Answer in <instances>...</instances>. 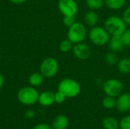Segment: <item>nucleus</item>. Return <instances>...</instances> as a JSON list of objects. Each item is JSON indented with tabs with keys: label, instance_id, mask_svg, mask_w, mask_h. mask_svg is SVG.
<instances>
[{
	"label": "nucleus",
	"instance_id": "obj_3",
	"mask_svg": "<svg viewBox=\"0 0 130 129\" xmlns=\"http://www.w3.org/2000/svg\"><path fill=\"white\" fill-rule=\"evenodd\" d=\"M88 36L91 42L98 46H103L108 43L110 38V33L107 30L102 27L94 26L91 27L88 33Z\"/></svg>",
	"mask_w": 130,
	"mask_h": 129
},
{
	"label": "nucleus",
	"instance_id": "obj_28",
	"mask_svg": "<svg viewBox=\"0 0 130 129\" xmlns=\"http://www.w3.org/2000/svg\"><path fill=\"white\" fill-rule=\"evenodd\" d=\"M33 129H52L50 125H49L46 123H40L37 125H35Z\"/></svg>",
	"mask_w": 130,
	"mask_h": 129
},
{
	"label": "nucleus",
	"instance_id": "obj_13",
	"mask_svg": "<svg viewBox=\"0 0 130 129\" xmlns=\"http://www.w3.org/2000/svg\"><path fill=\"white\" fill-rule=\"evenodd\" d=\"M98 19H99L98 14L94 10H90V11H87L84 17L85 24L91 27L97 25V24L98 22Z\"/></svg>",
	"mask_w": 130,
	"mask_h": 129
},
{
	"label": "nucleus",
	"instance_id": "obj_14",
	"mask_svg": "<svg viewBox=\"0 0 130 129\" xmlns=\"http://www.w3.org/2000/svg\"><path fill=\"white\" fill-rule=\"evenodd\" d=\"M53 129H66L69 125V119L64 115L57 116L53 122Z\"/></svg>",
	"mask_w": 130,
	"mask_h": 129
},
{
	"label": "nucleus",
	"instance_id": "obj_15",
	"mask_svg": "<svg viewBox=\"0 0 130 129\" xmlns=\"http://www.w3.org/2000/svg\"><path fill=\"white\" fill-rule=\"evenodd\" d=\"M44 78L40 72H34L30 75L28 81L32 87H39L43 83Z\"/></svg>",
	"mask_w": 130,
	"mask_h": 129
},
{
	"label": "nucleus",
	"instance_id": "obj_6",
	"mask_svg": "<svg viewBox=\"0 0 130 129\" xmlns=\"http://www.w3.org/2000/svg\"><path fill=\"white\" fill-rule=\"evenodd\" d=\"M59 71V62L53 57H47L43 60L40 65V72L45 78L55 76Z\"/></svg>",
	"mask_w": 130,
	"mask_h": 129
},
{
	"label": "nucleus",
	"instance_id": "obj_12",
	"mask_svg": "<svg viewBox=\"0 0 130 129\" xmlns=\"http://www.w3.org/2000/svg\"><path fill=\"white\" fill-rule=\"evenodd\" d=\"M38 102L43 106H51L55 103V93L50 90H46L40 94Z\"/></svg>",
	"mask_w": 130,
	"mask_h": 129
},
{
	"label": "nucleus",
	"instance_id": "obj_4",
	"mask_svg": "<svg viewBox=\"0 0 130 129\" xmlns=\"http://www.w3.org/2000/svg\"><path fill=\"white\" fill-rule=\"evenodd\" d=\"M40 94L34 87H24L19 90L17 94L18 101L26 106H30L38 102Z\"/></svg>",
	"mask_w": 130,
	"mask_h": 129
},
{
	"label": "nucleus",
	"instance_id": "obj_17",
	"mask_svg": "<svg viewBox=\"0 0 130 129\" xmlns=\"http://www.w3.org/2000/svg\"><path fill=\"white\" fill-rule=\"evenodd\" d=\"M126 0H104L106 5L112 10H120L126 5Z\"/></svg>",
	"mask_w": 130,
	"mask_h": 129
},
{
	"label": "nucleus",
	"instance_id": "obj_7",
	"mask_svg": "<svg viewBox=\"0 0 130 129\" xmlns=\"http://www.w3.org/2000/svg\"><path fill=\"white\" fill-rule=\"evenodd\" d=\"M124 89L123 84L118 79L111 78L106 81L103 84V90L107 96L117 97L120 96Z\"/></svg>",
	"mask_w": 130,
	"mask_h": 129
},
{
	"label": "nucleus",
	"instance_id": "obj_29",
	"mask_svg": "<svg viewBox=\"0 0 130 129\" xmlns=\"http://www.w3.org/2000/svg\"><path fill=\"white\" fill-rule=\"evenodd\" d=\"M25 116L27 117V118H28V119H31V118H33L34 116V112L33 111V110H27V111H26V113H25Z\"/></svg>",
	"mask_w": 130,
	"mask_h": 129
},
{
	"label": "nucleus",
	"instance_id": "obj_2",
	"mask_svg": "<svg viewBox=\"0 0 130 129\" xmlns=\"http://www.w3.org/2000/svg\"><path fill=\"white\" fill-rule=\"evenodd\" d=\"M58 90L61 91L67 98H72L77 97L81 92V86L79 83L72 78L62 79L59 85Z\"/></svg>",
	"mask_w": 130,
	"mask_h": 129
},
{
	"label": "nucleus",
	"instance_id": "obj_31",
	"mask_svg": "<svg viewBox=\"0 0 130 129\" xmlns=\"http://www.w3.org/2000/svg\"><path fill=\"white\" fill-rule=\"evenodd\" d=\"M11 2L14 3V4H17V5H19V4H22L25 2V0H10Z\"/></svg>",
	"mask_w": 130,
	"mask_h": 129
},
{
	"label": "nucleus",
	"instance_id": "obj_19",
	"mask_svg": "<svg viewBox=\"0 0 130 129\" xmlns=\"http://www.w3.org/2000/svg\"><path fill=\"white\" fill-rule=\"evenodd\" d=\"M102 105L106 109H113L114 107H116L117 100H115V97H113L110 96H107L103 99Z\"/></svg>",
	"mask_w": 130,
	"mask_h": 129
},
{
	"label": "nucleus",
	"instance_id": "obj_9",
	"mask_svg": "<svg viewBox=\"0 0 130 129\" xmlns=\"http://www.w3.org/2000/svg\"><path fill=\"white\" fill-rule=\"evenodd\" d=\"M72 52L74 56L80 60L88 59L91 54V49L90 46L83 42L75 44L72 47Z\"/></svg>",
	"mask_w": 130,
	"mask_h": 129
},
{
	"label": "nucleus",
	"instance_id": "obj_5",
	"mask_svg": "<svg viewBox=\"0 0 130 129\" xmlns=\"http://www.w3.org/2000/svg\"><path fill=\"white\" fill-rule=\"evenodd\" d=\"M87 36V29L85 25L76 22L69 27L67 38L74 44L82 43Z\"/></svg>",
	"mask_w": 130,
	"mask_h": 129
},
{
	"label": "nucleus",
	"instance_id": "obj_1",
	"mask_svg": "<svg viewBox=\"0 0 130 129\" xmlns=\"http://www.w3.org/2000/svg\"><path fill=\"white\" fill-rule=\"evenodd\" d=\"M104 28L110 36L122 35L126 30V24L123 17L112 15L106 19L104 22Z\"/></svg>",
	"mask_w": 130,
	"mask_h": 129
},
{
	"label": "nucleus",
	"instance_id": "obj_24",
	"mask_svg": "<svg viewBox=\"0 0 130 129\" xmlns=\"http://www.w3.org/2000/svg\"><path fill=\"white\" fill-rule=\"evenodd\" d=\"M120 128L121 129H130V116H126L121 119Z\"/></svg>",
	"mask_w": 130,
	"mask_h": 129
},
{
	"label": "nucleus",
	"instance_id": "obj_27",
	"mask_svg": "<svg viewBox=\"0 0 130 129\" xmlns=\"http://www.w3.org/2000/svg\"><path fill=\"white\" fill-rule=\"evenodd\" d=\"M123 19L126 22V24L130 25V6L125 9V11L123 13Z\"/></svg>",
	"mask_w": 130,
	"mask_h": 129
},
{
	"label": "nucleus",
	"instance_id": "obj_21",
	"mask_svg": "<svg viewBox=\"0 0 130 129\" xmlns=\"http://www.w3.org/2000/svg\"><path fill=\"white\" fill-rule=\"evenodd\" d=\"M73 43L67 38L63 40L59 43V49L62 52H69V51L72 50Z\"/></svg>",
	"mask_w": 130,
	"mask_h": 129
},
{
	"label": "nucleus",
	"instance_id": "obj_8",
	"mask_svg": "<svg viewBox=\"0 0 130 129\" xmlns=\"http://www.w3.org/2000/svg\"><path fill=\"white\" fill-rule=\"evenodd\" d=\"M58 8L63 16L75 15L78 10V5L75 0H59Z\"/></svg>",
	"mask_w": 130,
	"mask_h": 129
},
{
	"label": "nucleus",
	"instance_id": "obj_11",
	"mask_svg": "<svg viewBox=\"0 0 130 129\" xmlns=\"http://www.w3.org/2000/svg\"><path fill=\"white\" fill-rule=\"evenodd\" d=\"M107 44L110 50L116 53L121 52L123 49V48L126 46L121 35L111 36Z\"/></svg>",
	"mask_w": 130,
	"mask_h": 129
},
{
	"label": "nucleus",
	"instance_id": "obj_18",
	"mask_svg": "<svg viewBox=\"0 0 130 129\" xmlns=\"http://www.w3.org/2000/svg\"><path fill=\"white\" fill-rule=\"evenodd\" d=\"M103 127L105 129H119L120 122L113 117H107L103 120Z\"/></svg>",
	"mask_w": 130,
	"mask_h": 129
},
{
	"label": "nucleus",
	"instance_id": "obj_22",
	"mask_svg": "<svg viewBox=\"0 0 130 129\" xmlns=\"http://www.w3.org/2000/svg\"><path fill=\"white\" fill-rule=\"evenodd\" d=\"M105 61H106V62L107 64L111 65H114L116 64H117L120 60H119V58H118L117 53L110 51V52H108L106 55V56H105Z\"/></svg>",
	"mask_w": 130,
	"mask_h": 129
},
{
	"label": "nucleus",
	"instance_id": "obj_25",
	"mask_svg": "<svg viewBox=\"0 0 130 129\" xmlns=\"http://www.w3.org/2000/svg\"><path fill=\"white\" fill-rule=\"evenodd\" d=\"M66 98L67 97L65 96V94H62L59 90H58L57 92L55 93V103H56L60 104V103H64Z\"/></svg>",
	"mask_w": 130,
	"mask_h": 129
},
{
	"label": "nucleus",
	"instance_id": "obj_26",
	"mask_svg": "<svg viewBox=\"0 0 130 129\" xmlns=\"http://www.w3.org/2000/svg\"><path fill=\"white\" fill-rule=\"evenodd\" d=\"M126 46H130V29H126L121 35Z\"/></svg>",
	"mask_w": 130,
	"mask_h": 129
},
{
	"label": "nucleus",
	"instance_id": "obj_30",
	"mask_svg": "<svg viewBox=\"0 0 130 129\" xmlns=\"http://www.w3.org/2000/svg\"><path fill=\"white\" fill-rule=\"evenodd\" d=\"M4 82H5L4 77H3V75L0 73V89L3 87V85H4Z\"/></svg>",
	"mask_w": 130,
	"mask_h": 129
},
{
	"label": "nucleus",
	"instance_id": "obj_10",
	"mask_svg": "<svg viewBox=\"0 0 130 129\" xmlns=\"http://www.w3.org/2000/svg\"><path fill=\"white\" fill-rule=\"evenodd\" d=\"M116 107L122 113H126L130 110V94L122 93L117 97Z\"/></svg>",
	"mask_w": 130,
	"mask_h": 129
},
{
	"label": "nucleus",
	"instance_id": "obj_23",
	"mask_svg": "<svg viewBox=\"0 0 130 129\" xmlns=\"http://www.w3.org/2000/svg\"><path fill=\"white\" fill-rule=\"evenodd\" d=\"M62 22L64 24V25L67 27H71L72 25H73L75 23H76V17L75 15H66L63 17L62 19Z\"/></svg>",
	"mask_w": 130,
	"mask_h": 129
},
{
	"label": "nucleus",
	"instance_id": "obj_16",
	"mask_svg": "<svg viewBox=\"0 0 130 129\" xmlns=\"http://www.w3.org/2000/svg\"><path fill=\"white\" fill-rule=\"evenodd\" d=\"M117 68L120 73L123 75L130 74V58H124L117 63Z\"/></svg>",
	"mask_w": 130,
	"mask_h": 129
},
{
	"label": "nucleus",
	"instance_id": "obj_20",
	"mask_svg": "<svg viewBox=\"0 0 130 129\" xmlns=\"http://www.w3.org/2000/svg\"><path fill=\"white\" fill-rule=\"evenodd\" d=\"M104 0H86V5L90 10H98L103 7Z\"/></svg>",
	"mask_w": 130,
	"mask_h": 129
}]
</instances>
